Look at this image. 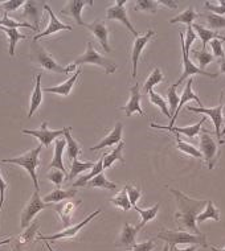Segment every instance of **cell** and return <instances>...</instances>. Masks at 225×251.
<instances>
[{
  "mask_svg": "<svg viewBox=\"0 0 225 251\" xmlns=\"http://www.w3.org/2000/svg\"><path fill=\"white\" fill-rule=\"evenodd\" d=\"M86 28L94 35V37L100 41L101 47L106 53L112 52V48L109 45V29L105 22L102 20H95L91 24H86Z\"/></svg>",
  "mask_w": 225,
  "mask_h": 251,
  "instance_id": "obj_17",
  "label": "cell"
},
{
  "mask_svg": "<svg viewBox=\"0 0 225 251\" xmlns=\"http://www.w3.org/2000/svg\"><path fill=\"white\" fill-rule=\"evenodd\" d=\"M123 147H125V142H121V143H118L115 150H112L110 153H106V155L104 156V169L110 168L115 161H121V163L125 164V159H123V156H122Z\"/></svg>",
  "mask_w": 225,
  "mask_h": 251,
  "instance_id": "obj_33",
  "label": "cell"
},
{
  "mask_svg": "<svg viewBox=\"0 0 225 251\" xmlns=\"http://www.w3.org/2000/svg\"><path fill=\"white\" fill-rule=\"evenodd\" d=\"M205 122V118H203L201 121H199V123L192 126H187V127H176V126H160L155 125V123H151L152 128H158V130H165L169 131V132H175V134H182L184 136H188V138L194 139L197 135V132L201 128V125Z\"/></svg>",
  "mask_w": 225,
  "mask_h": 251,
  "instance_id": "obj_20",
  "label": "cell"
},
{
  "mask_svg": "<svg viewBox=\"0 0 225 251\" xmlns=\"http://www.w3.org/2000/svg\"><path fill=\"white\" fill-rule=\"evenodd\" d=\"M224 104V108H225V103H223ZM223 135H225V126H224V131H223Z\"/></svg>",
  "mask_w": 225,
  "mask_h": 251,
  "instance_id": "obj_63",
  "label": "cell"
},
{
  "mask_svg": "<svg viewBox=\"0 0 225 251\" xmlns=\"http://www.w3.org/2000/svg\"><path fill=\"white\" fill-rule=\"evenodd\" d=\"M211 48H212L213 57H216V58H223V57H225V52L224 49H223V43L219 39H215L211 41Z\"/></svg>",
  "mask_w": 225,
  "mask_h": 251,
  "instance_id": "obj_52",
  "label": "cell"
},
{
  "mask_svg": "<svg viewBox=\"0 0 225 251\" xmlns=\"http://www.w3.org/2000/svg\"><path fill=\"white\" fill-rule=\"evenodd\" d=\"M167 96H169V114H171V118L173 117V114L176 111V108L179 106V102H180V98L176 94V87L171 85L167 90Z\"/></svg>",
  "mask_w": 225,
  "mask_h": 251,
  "instance_id": "obj_45",
  "label": "cell"
},
{
  "mask_svg": "<svg viewBox=\"0 0 225 251\" xmlns=\"http://www.w3.org/2000/svg\"><path fill=\"white\" fill-rule=\"evenodd\" d=\"M126 192H127V196H129V200H130L131 206H135L137 205V201L139 200V197L142 196V191L139 188H135V186L127 184L125 186Z\"/></svg>",
  "mask_w": 225,
  "mask_h": 251,
  "instance_id": "obj_49",
  "label": "cell"
},
{
  "mask_svg": "<svg viewBox=\"0 0 225 251\" xmlns=\"http://www.w3.org/2000/svg\"><path fill=\"white\" fill-rule=\"evenodd\" d=\"M220 72L221 73H225V57H223V58H220Z\"/></svg>",
  "mask_w": 225,
  "mask_h": 251,
  "instance_id": "obj_58",
  "label": "cell"
},
{
  "mask_svg": "<svg viewBox=\"0 0 225 251\" xmlns=\"http://www.w3.org/2000/svg\"><path fill=\"white\" fill-rule=\"evenodd\" d=\"M81 203H83L81 200H76V201L70 200V201H66V202H60L58 205L55 206L56 212L58 213L61 221H62V224H64L65 227H69L70 226V218H72V214H73V212L76 210V208L80 206Z\"/></svg>",
  "mask_w": 225,
  "mask_h": 251,
  "instance_id": "obj_23",
  "label": "cell"
},
{
  "mask_svg": "<svg viewBox=\"0 0 225 251\" xmlns=\"http://www.w3.org/2000/svg\"><path fill=\"white\" fill-rule=\"evenodd\" d=\"M30 58H32V61H35L36 64H39L44 70H48V72H51V73H69L68 68H62V66H61L58 62H56V60H55V58H53L41 45H39V44L36 43V41H33V44H32V54H30Z\"/></svg>",
  "mask_w": 225,
  "mask_h": 251,
  "instance_id": "obj_5",
  "label": "cell"
},
{
  "mask_svg": "<svg viewBox=\"0 0 225 251\" xmlns=\"http://www.w3.org/2000/svg\"><path fill=\"white\" fill-rule=\"evenodd\" d=\"M22 132L24 135H30V136H35L36 139H39L43 147H49L53 140H57L58 136H62V135L65 134V128L52 131L48 128L47 122H43L40 130H23Z\"/></svg>",
  "mask_w": 225,
  "mask_h": 251,
  "instance_id": "obj_12",
  "label": "cell"
},
{
  "mask_svg": "<svg viewBox=\"0 0 225 251\" xmlns=\"http://www.w3.org/2000/svg\"><path fill=\"white\" fill-rule=\"evenodd\" d=\"M81 73H83V69H81V68H78V69L76 70V73H74L70 78H68L65 82L58 83L57 86L45 87L43 91H45V93H55V94H60V96H65V97L69 96L70 91H72V89H73L74 83H76L77 78L80 77V74Z\"/></svg>",
  "mask_w": 225,
  "mask_h": 251,
  "instance_id": "obj_24",
  "label": "cell"
},
{
  "mask_svg": "<svg viewBox=\"0 0 225 251\" xmlns=\"http://www.w3.org/2000/svg\"><path fill=\"white\" fill-rule=\"evenodd\" d=\"M122 132H123V125H122L121 122H118L117 125L114 126V128L101 140L100 143L94 146V147H90V151H97V150H102L105 147H112L114 144L121 143Z\"/></svg>",
  "mask_w": 225,
  "mask_h": 251,
  "instance_id": "obj_22",
  "label": "cell"
},
{
  "mask_svg": "<svg viewBox=\"0 0 225 251\" xmlns=\"http://www.w3.org/2000/svg\"><path fill=\"white\" fill-rule=\"evenodd\" d=\"M0 30H3L5 35L8 36V39H9L8 53H9V56L13 57L15 56V48H16V44H18V41H20V40H26L27 36L20 33V30L11 29V28H4V26H0Z\"/></svg>",
  "mask_w": 225,
  "mask_h": 251,
  "instance_id": "obj_34",
  "label": "cell"
},
{
  "mask_svg": "<svg viewBox=\"0 0 225 251\" xmlns=\"http://www.w3.org/2000/svg\"><path fill=\"white\" fill-rule=\"evenodd\" d=\"M44 9H47V12L49 13V24L45 28V30L43 32H40L39 35H36L33 37V41H37L41 37H45V36L49 35H55L57 32H60V30H72V25H68V24H64V23H61L58 19L56 18V15L53 13L52 8L49 7L48 4H44Z\"/></svg>",
  "mask_w": 225,
  "mask_h": 251,
  "instance_id": "obj_15",
  "label": "cell"
},
{
  "mask_svg": "<svg viewBox=\"0 0 225 251\" xmlns=\"http://www.w3.org/2000/svg\"><path fill=\"white\" fill-rule=\"evenodd\" d=\"M24 3L26 1H22V0H8V1L0 3V5H1V9H4V13H8L20 8L22 5H24Z\"/></svg>",
  "mask_w": 225,
  "mask_h": 251,
  "instance_id": "obj_50",
  "label": "cell"
},
{
  "mask_svg": "<svg viewBox=\"0 0 225 251\" xmlns=\"http://www.w3.org/2000/svg\"><path fill=\"white\" fill-rule=\"evenodd\" d=\"M141 100H142L141 86H139V83H135L130 89V100H127V103L123 107H121L127 117H131L134 113H138L141 117H144V113L141 107Z\"/></svg>",
  "mask_w": 225,
  "mask_h": 251,
  "instance_id": "obj_18",
  "label": "cell"
},
{
  "mask_svg": "<svg viewBox=\"0 0 225 251\" xmlns=\"http://www.w3.org/2000/svg\"><path fill=\"white\" fill-rule=\"evenodd\" d=\"M110 202H112V205L118 206V208H121L122 210H125V212H127V210H130L131 209L130 200H129V196H127V192H126L125 188H123L118 195H115L112 199H110Z\"/></svg>",
  "mask_w": 225,
  "mask_h": 251,
  "instance_id": "obj_41",
  "label": "cell"
},
{
  "mask_svg": "<svg viewBox=\"0 0 225 251\" xmlns=\"http://www.w3.org/2000/svg\"><path fill=\"white\" fill-rule=\"evenodd\" d=\"M192 83H194V78H192V77L188 78L186 87H184L182 97H180V102H179V106H178V108H176L175 114H173V117L171 118V123H169V126L175 125V121H176V118H178L179 113H180V110H182L183 106H184L186 103H188L190 100H196V102H197V104H199V107H203V102L200 100V98L197 97V94H195V93L192 91Z\"/></svg>",
  "mask_w": 225,
  "mask_h": 251,
  "instance_id": "obj_21",
  "label": "cell"
},
{
  "mask_svg": "<svg viewBox=\"0 0 225 251\" xmlns=\"http://www.w3.org/2000/svg\"><path fill=\"white\" fill-rule=\"evenodd\" d=\"M83 64H90V65L100 66V68H102L105 70L106 74L115 73V70H117V64L112 60H109L106 57L101 56L100 53L94 49V45H93L91 41L87 43L85 53H84L83 56L78 57L72 66L76 69L78 65H83Z\"/></svg>",
  "mask_w": 225,
  "mask_h": 251,
  "instance_id": "obj_4",
  "label": "cell"
},
{
  "mask_svg": "<svg viewBox=\"0 0 225 251\" xmlns=\"http://www.w3.org/2000/svg\"><path fill=\"white\" fill-rule=\"evenodd\" d=\"M40 11H41V9L39 8V3H37V1H26V3H24L22 18L28 19L29 22L33 23V26H35L36 30L39 29Z\"/></svg>",
  "mask_w": 225,
  "mask_h": 251,
  "instance_id": "obj_27",
  "label": "cell"
},
{
  "mask_svg": "<svg viewBox=\"0 0 225 251\" xmlns=\"http://www.w3.org/2000/svg\"><path fill=\"white\" fill-rule=\"evenodd\" d=\"M192 29L197 32V35H199L200 40H201V43H203V50H205V48H207V44L211 43L212 40L215 39L223 40V37H224V36L219 35V33L215 32V30L204 28V26L200 25V24H192Z\"/></svg>",
  "mask_w": 225,
  "mask_h": 251,
  "instance_id": "obj_30",
  "label": "cell"
},
{
  "mask_svg": "<svg viewBox=\"0 0 225 251\" xmlns=\"http://www.w3.org/2000/svg\"><path fill=\"white\" fill-rule=\"evenodd\" d=\"M207 220H213V221L220 222V214H219V209L213 205V202L211 200H208L207 206L204 209L203 212L200 213L197 218H196V222H204Z\"/></svg>",
  "mask_w": 225,
  "mask_h": 251,
  "instance_id": "obj_35",
  "label": "cell"
},
{
  "mask_svg": "<svg viewBox=\"0 0 225 251\" xmlns=\"http://www.w3.org/2000/svg\"><path fill=\"white\" fill-rule=\"evenodd\" d=\"M196 40V33L195 30L192 29V25L187 26V33L184 37V49L187 53H190V49L192 47V44L195 43Z\"/></svg>",
  "mask_w": 225,
  "mask_h": 251,
  "instance_id": "obj_51",
  "label": "cell"
},
{
  "mask_svg": "<svg viewBox=\"0 0 225 251\" xmlns=\"http://www.w3.org/2000/svg\"><path fill=\"white\" fill-rule=\"evenodd\" d=\"M141 230L139 225L133 226L129 222H126L123 229H122L119 237L115 241V246L117 247H123V249H131L135 245V239H137V234Z\"/></svg>",
  "mask_w": 225,
  "mask_h": 251,
  "instance_id": "obj_19",
  "label": "cell"
},
{
  "mask_svg": "<svg viewBox=\"0 0 225 251\" xmlns=\"http://www.w3.org/2000/svg\"><path fill=\"white\" fill-rule=\"evenodd\" d=\"M176 148H178L179 151L184 152L187 155H191L192 157H195V159H199V160L203 159V155H201L200 150L194 147L192 144L187 143V142H183L182 138L179 136V134H176Z\"/></svg>",
  "mask_w": 225,
  "mask_h": 251,
  "instance_id": "obj_39",
  "label": "cell"
},
{
  "mask_svg": "<svg viewBox=\"0 0 225 251\" xmlns=\"http://www.w3.org/2000/svg\"><path fill=\"white\" fill-rule=\"evenodd\" d=\"M0 26H4V28H11V29H19V28H30V29H35V26L29 24V23H20V22H15L13 19L8 18V15L4 13L3 18L0 20Z\"/></svg>",
  "mask_w": 225,
  "mask_h": 251,
  "instance_id": "obj_42",
  "label": "cell"
},
{
  "mask_svg": "<svg viewBox=\"0 0 225 251\" xmlns=\"http://www.w3.org/2000/svg\"><path fill=\"white\" fill-rule=\"evenodd\" d=\"M66 147L65 139H57L56 144H55V152H53V159L49 164V168L52 169H60L64 174H66V169L64 167V161H62V153Z\"/></svg>",
  "mask_w": 225,
  "mask_h": 251,
  "instance_id": "obj_26",
  "label": "cell"
},
{
  "mask_svg": "<svg viewBox=\"0 0 225 251\" xmlns=\"http://www.w3.org/2000/svg\"><path fill=\"white\" fill-rule=\"evenodd\" d=\"M11 241H12V238H11V237H9V238L3 239V241H0V246H1V245H5V243H9Z\"/></svg>",
  "mask_w": 225,
  "mask_h": 251,
  "instance_id": "obj_59",
  "label": "cell"
},
{
  "mask_svg": "<svg viewBox=\"0 0 225 251\" xmlns=\"http://www.w3.org/2000/svg\"><path fill=\"white\" fill-rule=\"evenodd\" d=\"M194 57H195L197 62H199V69L204 70V68L207 65H209L211 62H213L215 60V57L211 53H208L207 50H195V52L192 53Z\"/></svg>",
  "mask_w": 225,
  "mask_h": 251,
  "instance_id": "obj_44",
  "label": "cell"
},
{
  "mask_svg": "<svg viewBox=\"0 0 225 251\" xmlns=\"http://www.w3.org/2000/svg\"><path fill=\"white\" fill-rule=\"evenodd\" d=\"M148 97H150V100H151L152 104H155L156 107L160 108V111L165 114L166 117L171 118V114H169V108L167 107V103H166L165 98H162L160 94L155 93L154 90H151L148 93Z\"/></svg>",
  "mask_w": 225,
  "mask_h": 251,
  "instance_id": "obj_43",
  "label": "cell"
},
{
  "mask_svg": "<svg viewBox=\"0 0 225 251\" xmlns=\"http://www.w3.org/2000/svg\"><path fill=\"white\" fill-rule=\"evenodd\" d=\"M200 152L203 155V159L207 163L208 168L213 169L215 164L217 163V144L207 131H204V134L200 136Z\"/></svg>",
  "mask_w": 225,
  "mask_h": 251,
  "instance_id": "obj_10",
  "label": "cell"
},
{
  "mask_svg": "<svg viewBox=\"0 0 225 251\" xmlns=\"http://www.w3.org/2000/svg\"><path fill=\"white\" fill-rule=\"evenodd\" d=\"M163 79H165V75L162 73V70H160L159 68H155V69L152 70V73L148 75L144 85H143V91H144V93H150V91H151L158 83L162 82Z\"/></svg>",
  "mask_w": 225,
  "mask_h": 251,
  "instance_id": "obj_40",
  "label": "cell"
},
{
  "mask_svg": "<svg viewBox=\"0 0 225 251\" xmlns=\"http://www.w3.org/2000/svg\"><path fill=\"white\" fill-rule=\"evenodd\" d=\"M158 4L166 5V7H169L171 9L178 8V3H176V1H159V0H158Z\"/></svg>",
  "mask_w": 225,
  "mask_h": 251,
  "instance_id": "obj_56",
  "label": "cell"
},
{
  "mask_svg": "<svg viewBox=\"0 0 225 251\" xmlns=\"http://www.w3.org/2000/svg\"><path fill=\"white\" fill-rule=\"evenodd\" d=\"M43 102V89H41V74L36 75L35 89L32 91L29 102V111H28V118H32V115L39 110L40 104Z\"/></svg>",
  "mask_w": 225,
  "mask_h": 251,
  "instance_id": "obj_25",
  "label": "cell"
},
{
  "mask_svg": "<svg viewBox=\"0 0 225 251\" xmlns=\"http://www.w3.org/2000/svg\"><path fill=\"white\" fill-rule=\"evenodd\" d=\"M169 251H196V245H192L191 247H187V249H179V247H173Z\"/></svg>",
  "mask_w": 225,
  "mask_h": 251,
  "instance_id": "obj_57",
  "label": "cell"
},
{
  "mask_svg": "<svg viewBox=\"0 0 225 251\" xmlns=\"http://www.w3.org/2000/svg\"><path fill=\"white\" fill-rule=\"evenodd\" d=\"M155 247V242L152 239H150V241H146V242L135 243L134 246L131 247V251H152Z\"/></svg>",
  "mask_w": 225,
  "mask_h": 251,
  "instance_id": "obj_53",
  "label": "cell"
},
{
  "mask_svg": "<svg viewBox=\"0 0 225 251\" xmlns=\"http://www.w3.org/2000/svg\"><path fill=\"white\" fill-rule=\"evenodd\" d=\"M39 222H32L27 229H24V231L19 235L18 238L15 239V245H13L12 251L26 250L27 247L35 241L37 231H39Z\"/></svg>",
  "mask_w": 225,
  "mask_h": 251,
  "instance_id": "obj_16",
  "label": "cell"
},
{
  "mask_svg": "<svg viewBox=\"0 0 225 251\" xmlns=\"http://www.w3.org/2000/svg\"><path fill=\"white\" fill-rule=\"evenodd\" d=\"M87 188H104V189H109V191H114V189H117V184H114V182L109 181L105 174L97 175L94 178H91L90 181L86 184Z\"/></svg>",
  "mask_w": 225,
  "mask_h": 251,
  "instance_id": "obj_37",
  "label": "cell"
},
{
  "mask_svg": "<svg viewBox=\"0 0 225 251\" xmlns=\"http://www.w3.org/2000/svg\"><path fill=\"white\" fill-rule=\"evenodd\" d=\"M205 19H207V23L208 25H209V28H211V30L225 28L224 16H219V15H215V13H207V15H205Z\"/></svg>",
  "mask_w": 225,
  "mask_h": 251,
  "instance_id": "obj_46",
  "label": "cell"
},
{
  "mask_svg": "<svg viewBox=\"0 0 225 251\" xmlns=\"http://www.w3.org/2000/svg\"><path fill=\"white\" fill-rule=\"evenodd\" d=\"M158 238L163 239L166 243L169 245V250L178 245H200L203 247H208L205 235H196L188 231H176V230H162L158 234Z\"/></svg>",
  "mask_w": 225,
  "mask_h": 251,
  "instance_id": "obj_3",
  "label": "cell"
},
{
  "mask_svg": "<svg viewBox=\"0 0 225 251\" xmlns=\"http://www.w3.org/2000/svg\"><path fill=\"white\" fill-rule=\"evenodd\" d=\"M156 5H158V1H152V0H137L135 1V11L156 13Z\"/></svg>",
  "mask_w": 225,
  "mask_h": 251,
  "instance_id": "obj_47",
  "label": "cell"
},
{
  "mask_svg": "<svg viewBox=\"0 0 225 251\" xmlns=\"http://www.w3.org/2000/svg\"><path fill=\"white\" fill-rule=\"evenodd\" d=\"M197 16H199V15L195 12V9L192 8V7H190V8H187L186 11H183L180 15L171 19V20H169V24L183 23V24H186L187 26H191L192 25V23H194V20L197 19Z\"/></svg>",
  "mask_w": 225,
  "mask_h": 251,
  "instance_id": "obj_38",
  "label": "cell"
},
{
  "mask_svg": "<svg viewBox=\"0 0 225 251\" xmlns=\"http://www.w3.org/2000/svg\"><path fill=\"white\" fill-rule=\"evenodd\" d=\"M180 36V45H182V54H183V72H182V75L179 77V79L176 82L173 83V86L178 87L183 81H186L187 78H191V75H204V77H208V78H217L219 77V73H208L205 70H200L199 66L194 65L192 62H191L190 57H188V53L186 52V49H184V33L180 32L179 33Z\"/></svg>",
  "mask_w": 225,
  "mask_h": 251,
  "instance_id": "obj_7",
  "label": "cell"
},
{
  "mask_svg": "<svg viewBox=\"0 0 225 251\" xmlns=\"http://www.w3.org/2000/svg\"><path fill=\"white\" fill-rule=\"evenodd\" d=\"M43 150V146L33 148L30 151L24 152L23 155L18 156V157H12V159H3L0 163H8V164H16L20 165L22 168H24L28 172V175L33 181L35 189H40L39 188V180H37V175H36V169L40 164V152Z\"/></svg>",
  "mask_w": 225,
  "mask_h": 251,
  "instance_id": "obj_2",
  "label": "cell"
},
{
  "mask_svg": "<svg viewBox=\"0 0 225 251\" xmlns=\"http://www.w3.org/2000/svg\"><path fill=\"white\" fill-rule=\"evenodd\" d=\"M154 36H155V30L148 29L144 35L135 37V41L133 44V52H131V62H133V73H131V75H133V78L137 77V68H138L139 57L142 54L144 47L147 45L148 41Z\"/></svg>",
  "mask_w": 225,
  "mask_h": 251,
  "instance_id": "obj_14",
  "label": "cell"
},
{
  "mask_svg": "<svg viewBox=\"0 0 225 251\" xmlns=\"http://www.w3.org/2000/svg\"><path fill=\"white\" fill-rule=\"evenodd\" d=\"M127 3H129L127 0H115V1H114V5H112V7H109L108 8L106 19H108V20H118V22L122 23L127 29L130 30L131 35H134V37H138V30L133 26V24H131L129 18H127V13H126L125 5L127 4Z\"/></svg>",
  "mask_w": 225,
  "mask_h": 251,
  "instance_id": "obj_9",
  "label": "cell"
},
{
  "mask_svg": "<svg viewBox=\"0 0 225 251\" xmlns=\"http://www.w3.org/2000/svg\"><path fill=\"white\" fill-rule=\"evenodd\" d=\"M102 212L101 209H97L94 213H91V214H89V216L84 220V221H81L80 224H76L74 226H72V227H65V230H62V231H58V233L56 234H52V235H40L39 234V239L40 241H58V239H70V238H74L76 235H77L81 230L85 227V226L89 224L90 221H93L95 217L98 216L100 213Z\"/></svg>",
  "mask_w": 225,
  "mask_h": 251,
  "instance_id": "obj_8",
  "label": "cell"
},
{
  "mask_svg": "<svg viewBox=\"0 0 225 251\" xmlns=\"http://www.w3.org/2000/svg\"><path fill=\"white\" fill-rule=\"evenodd\" d=\"M64 128H65L64 138H65L66 140V153L69 156V160L70 159L74 160V159H77L78 155L81 153V146H80L78 142H76V140L72 138V135H70V132H72V127H70V126H66Z\"/></svg>",
  "mask_w": 225,
  "mask_h": 251,
  "instance_id": "obj_29",
  "label": "cell"
},
{
  "mask_svg": "<svg viewBox=\"0 0 225 251\" xmlns=\"http://www.w3.org/2000/svg\"><path fill=\"white\" fill-rule=\"evenodd\" d=\"M7 186H8V182L0 174V213H1V208H3V203H4V193Z\"/></svg>",
  "mask_w": 225,
  "mask_h": 251,
  "instance_id": "obj_55",
  "label": "cell"
},
{
  "mask_svg": "<svg viewBox=\"0 0 225 251\" xmlns=\"http://www.w3.org/2000/svg\"><path fill=\"white\" fill-rule=\"evenodd\" d=\"M77 195V189H61L56 188L52 193H49L43 199L44 202H62L64 200H72L74 196Z\"/></svg>",
  "mask_w": 225,
  "mask_h": 251,
  "instance_id": "obj_28",
  "label": "cell"
},
{
  "mask_svg": "<svg viewBox=\"0 0 225 251\" xmlns=\"http://www.w3.org/2000/svg\"><path fill=\"white\" fill-rule=\"evenodd\" d=\"M223 41H225V37H223Z\"/></svg>",
  "mask_w": 225,
  "mask_h": 251,
  "instance_id": "obj_64",
  "label": "cell"
},
{
  "mask_svg": "<svg viewBox=\"0 0 225 251\" xmlns=\"http://www.w3.org/2000/svg\"><path fill=\"white\" fill-rule=\"evenodd\" d=\"M104 171V157H100V160L95 163L94 167L90 169V172L87 175H85V176H83V177L78 178L77 181H74L73 186L74 188H78V186H86V184L90 181L91 178H94L97 175L102 174Z\"/></svg>",
  "mask_w": 225,
  "mask_h": 251,
  "instance_id": "obj_31",
  "label": "cell"
},
{
  "mask_svg": "<svg viewBox=\"0 0 225 251\" xmlns=\"http://www.w3.org/2000/svg\"><path fill=\"white\" fill-rule=\"evenodd\" d=\"M209 247H211V250L212 251H225V247H219V249L215 246H209Z\"/></svg>",
  "mask_w": 225,
  "mask_h": 251,
  "instance_id": "obj_60",
  "label": "cell"
},
{
  "mask_svg": "<svg viewBox=\"0 0 225 251\" xmlns=\"http://www.w3.org/2000/svg\"><path fill=\"white\" fill-rule=\"evenodd\" d=\"M159 208L160 202H156L154 206H151V208L148 209H142L139 208L138 205H135L134 209L141 214V218H142V220H141V224H139V227H141V229H143L144 226L147 225V222L151 221L152 218H155L158 212H159Z\"/></svg>",
  "mask_w": 225,
  "mask_h": 251,
  "instance_id": "obj_32",
  "label": "cell"
},
{
  "mask_svg": "<svg viewBox=\"0 0 225 251\" xmlns=\"http://www.w3.org/2000/svg\"><path fill=\"white\" fill-rule=\"evenodd\" d=\"M94 167V163H83V161H80L78 159H74L73 161H72V165H70V172L68 174V176H66V181H69V180H73V178H76L80 174H83V172H85V171H87V169H91Z\"/></svg>",
  "mask_w": 225,
  "mask_h": 251,
  "instance_id": "obj_36",
  "label": "cell"
},
{
  "mask_svg": "<svg viewBox=\"0 0 225 251\" xmlns=\"http://www.w3.org/2000/svg\"><path fill=\"white\" fill-rule=\"evenodd\" d=\"M223 108H224V104L221 102L219 106L213 108H204V107H191L188 106L187 110H190L192 113H196V114H204V115H207L212 119L213 122V126H215V132H216V136L219 138V142L220 144H223V134H221V126H223Z\"/></svg>",
  "mask_w": 225,
  "mask_h": 251,
  "instance_id": "obj_11",
  "label": "cell"
},
{
  "mask_svg": "<svg viewBox=\"0 0 225 251\" xmlns=\"http://www.w3.org/2000/svg\"><path fill=\"white\" fill-rule=\"evenodd\" d=\"M49 206H51V203L44 202L43 199L40 197V189H36L30 196L29 201L27 202V205L23 209L22 216H20V227L27 229L30 225L32 220L36 217V214H39L41 210L49 208Z\"/></svg>",
  "mask_w": 225,
  "mask_h": 251,
  "instance_id": "obj_6",
  "label": "cell"
},
{
  "mask_svg": "<svg viewBox=\"0 0 225 251\" xmlns=\"http://www.w3.org/2000/svg\"><path fill=\"white\" fill-rule=\"evenodd\" d=\"M205 8L208 11H211V13H215V15H219V16H223L225 13V5H216L211 3V1L205 3Z\"/></svg>",
  "mask_w": 225,
  "mask_h": 251,
  "instance_id": "obj_54",
  "label": "cell"
},
{
  "mask_svg": "<svg viewBox=\"0 0 225 251\" xmlns=\"http://www.w3.org/2000/svg\"><path fill=\"white\" fill-rule=\"evenodd\" d=\"M169 192L175 196V200L178 203V212L175 214V220L178 222L179 227L188 230L190 233L196 234V235H203V233L196 225V218L207 206L208 200L191 199L173 188H169Z\"/></svg>",
  "mask_w": 225,
  "mask_h": 251,
  "instance_id": "obj_1",
  "label": "cell"
},
{
  "mask_svg": "<svg viewBox=\"0 0 225 251\" xmlns=\"http://www.w3.org/2000/svg\"><path fill=\"white\" fill-rule=\"evenodd\" d=\"M162 251H169V243H166L165 247H163V250H162Z\"/></svg>",
  "mask_w": 225,
  "mask_h": 251,
  "instance_id": "obj_61",
  "label": "cell"
},
{
  "mask_svg": "<svg viewBox=\"0 0 225 251\" xmlns=\"http://www.w3.org/2000/svg\"><path fill=\"white\" fill-rule=\"evenodd\" d=\"M48 178H49V181H52L57 188H60L61 184L65 180V174H64L62 171H60V169H52V171L48 174Z\"/></svg>",
  "mask_w": 225,
  "mask_h": 251,
  "instance_id": "obj_48",
  "label": "cell"
},
{
  "mask_svg": "<svg viewBox=\"0 0 225 251\" xmlns=\"http://www.w3.org/2000/svg\"><path fill=\"white\" fill-rule=\"evenodd\" d=\"M86 5H93V0H72V1H66L64 8L61 9V15H66L70 18L74 19V22L77 23V25L86 26V23L83 20L84 7Z\"/></svg>",
  "mask_w": 225,
  "mask_h": 251,
  "instance_id": "obj_13",
  "label": "cell"
},
{
  "mask_svg": "<svg viewBox=\"0 0 225 251\" xmlns=\"http://www.w3.org/2000/svg\"><path fill=\"white\" fill-rule=\"evenodd\" d=\"M45 246H47V249H48V250H49V251H55V250H53V249H52V247L49 246V243H48V242H45Z\"/></svg>",
  "mask_w": 225,
  "mask_h": 251,
  "instance_id": "obj_62",
  "label": "cell"
}]
</instances>
